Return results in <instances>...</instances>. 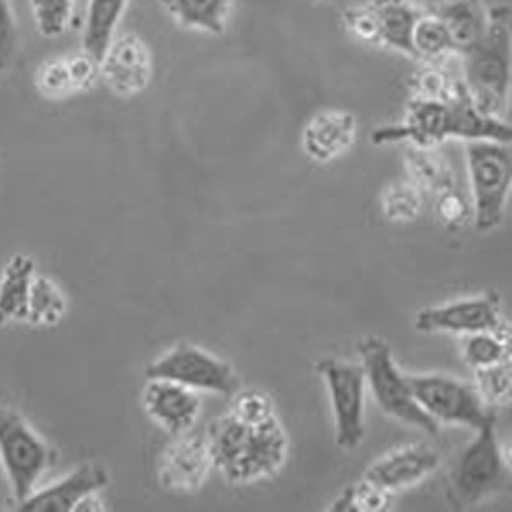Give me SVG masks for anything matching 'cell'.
Listing matches in <instances>:
<instances>
[{
    "instance_id": "11",
    "label": "cell",
    "mask_w": 512,
    "mask_h": 512,
    "mask_svg": "<svg viewBox=\"0 0 512 512\" xmlns=\"http://www.w3.org/2000/svg\"><path fill=\"white\" fill-rule=\"evenodd\" d=\"M420 13L412 0H371L347 9L343 21L357 39L414 58L412 29Z\"/></svg>"
},
{
    "instance_id": "14",
    "label": "cell",
    "mask_w": 512,
    "mask_h": 512,
    "mask_svg": "<svg viewBox=\"0 0 512 512\" xmlns=\"http://www.w3.org/2000/svg\"><path fill=\"white\" fill-rule=\"evenodd\" d=\"M146 412L173 437L185 435L199 418L201 398L195 390L168 379H148L144 388Z\"/></svg>"
},
{
    "instance_id": "18",
    "label": "cell",
    "mask_w": 512,
    "mask_h": 512,
    "mask_svg": "<svg viewBox=\"0 0 512 512\" xmlns=\"http://www.w3.org/2000/svg\"><path fill=\"white\" fill-rule=\"evenodd\" d=\"M357 140V117L347 111H322L304 127L302 146L308 158L326 164L351 150Z\"/></svg>"
},
{
    "instance_id": "16",
    "label": "cell",
    "mask_w": 512,
    "mask_h": 512,
    "mask_svg": "<svg viewBox=\"0 0 512 512\" xmlns=\"http://www.w3.org/2000/svg\"><path fill=\"white\" fill-rule=\"evenodd\" d=\"M439 463V451H435L429 445L404 447L375 461L365 472L363 480L392 494L396 490H402L424 480L426 476H431L439 467Z\"/></svg>"
},
{
    "instance_id": "20",
    "label": "cell",
    "mask_w": 512,
    "mask_h": 512,
    "mask_svg": "<svg viewBox=\"0 0 512 512\" xmlns=\"http://www.w3.org/2000/svg\"><path fill=\"white\" fill-rule=\"evenodd\" d=\"M35 265L27 254H13L0 277V326L27 322Z\"/></svg>"
},
{
    "instance_id": "17",
    "label": "cell",
    "mask_w": 512,
    "mask_h": 512,
    "mask_svg": "<svg viewBox=\"0 0 512 512\" xmlns=\"http://www.w3.org/2000/svg\"><path fill=\"white\" fill-rule=\"evenodd\" d=\"M211 467V455L205 437L179 435L160 457V482L173 492L197 490Z\"/></svg>"
},
{
    "instance_id": "36",
    "label": "cell",
    "mask_w": 512,
    "mask_h": 512,
    "mask_svg": "<svg viewBox=\"0 0 512 512\" xmlns=\"http://www.w3.org/2000/svg\"><path fill=\"white\" fill-rule=\"evenodd\" d=\"M308 3H310V5H316V3H322V0H308Z\"/></svg>"
},
{
    "instance_id": "32",
    "label": "cell",
    "mask_w": 512,
    "mask_h": 512,
    "mask_svg": "<svg viewBox=\"0 0 512 512\" xmlns=\"http://www.w3.org/2000/svg\"><path fill=\"white\" fill-rule=\"evenodd\" d=\"M17 44L19 31L11 3L9 0H0V72H5L11 66L17 54Z\"/></svg>"
},
{
    "instance_id": "9",
    "label": "cell",
    "mask_w": 512,
    "mask_h": 512,
    "mask_svg": "<svg viewBox=\"0 0 512 512\" xmlns=\"http://www.w3.org/2000/svg\"><path fill=\"white\" fill-rule=\"evenodd\" d=\"M326 383L334 414V441L340 449H357L365 437L367 381L361 363L326 357L316 363Z\"/></svg>"
},
{
    "instance_id": "15",
    "label": "cell",
    "mask_w": 512,
    "mask_h": 512,
    "mask_svg": "<svg viewBox=\"0 0 512 512\" xmlns=\"http://www.w3.org/2000/svg\"><path fill=\"white\" fill-rule=\"evenodd\" d=\"M109 486V476L97 463L76 467L64 480L33 492L19 504L23 512H72L91 494H99Z\"/></svg>"
},
{
    "instance_id": "29",
    "label": "cell",
    "mask_w": 512,
    "mask_h": 512,
    "mask_svg": "<svg viewBox=\"0 0 512 512\" xmlns=\"http://www.w3.org/2000/svg\"><path fill=\"white\" fill-rule=\"evenodd\" d=\"M420 195L416 187L408 183H398L388 189L383 195V211H386V218L392 222H410L418 216L420 211Z\"/></svg>"
},
{
    "instance_id": "6",
    "label": "cell",
    "mask_w": 512,
    "mask_h": 512,
    "mask_svg": "<svg viewBox=\"0 0 512 512\" xmlns=\"http://www.w3.org/2000/svg\"><path fill=\"white\" fill-rule=\"evenodd\" d=\"M465 158L472 187L474 224L480 232H490L502 224L510 195V144L472 140L465 144Z\"/></svg>"
},
{
    "instance_id": "26",
    "label": "cell",
    "mask_w": 512,
    "mask_h": 512,
    "mask_svg": "<svg viewBox=\"0 0 512 512\" xmlns=\"http://www.w3.org/2000/svg\"><path fill=\"white\" fill-rule=\"evenodd\" d=\"M474 386L486 406L492 410L506 406L510 402V388H512V379H510V359L496 363L492 367L476 369V381Z\"/></svg>"
},
{
    "instance_id": "33",
    "label": "cell",
    "mask_w": 512,
    "mask_h": 512,
    "mask_svg": "<svg viewBox=\"0 0 512 512\" xmlns=\"http://www.w3.org/2000/svg\"><path fill=\"white\" fill-rule=\"evenodd\" d=\"M437 211L441 213V218L447 226H457L467 216V209H465L463 201L453 193H445V197L439 199V209Z\"/></svg>"
},
{
    "instance_id": "31",
    "label": "cell",
    "mask_w": 512,
    "mask_h": 512,
    "mask_svg": "<svg viewBox=\"0 0 512 512\" xmlns=\"http://www.w3.org/2000/svg\"><path fill=\"white\" fill-rule=\"evenodd\" d=\"M37 89L52 99H60L74 93L68 60H54L41 66L37 74Z\"/></svg>"
},
{
    "instance_id": "12",
    "label": "cell",
    "mask_w": 512,
    "mask_h": 512,
    "mask_svg": "<svg viewBox=\"0 0 512 512\" xmlns=\"http://www.w3.org/2000/svg\"><path fill=\"white\" fill-rule=\"evenodd\" d=\"M414 328L426 334L443 332L459 336L476 332H510L502 320L500 297L496 291L420 310L414 318Z\"/></svg>"
},
{
    "instance_id": "5",
    "label": "cell",
    "mask_w": 512,
    "mask_h": 512,
    "mask_svg": "<svg viewBox=\"0 0 512 512\" xmlns=\"http://www.w3.org/2000/svg\"><path fill=\"white\" fill-rule=\"evenodd\" d=\"M361 367L365 371L367 390L373 394L379 408L392 418L414 426L429 435L439 433V422L426 414L410 388L408 375H404L394 359V353L386 340L379 336H367L359 343Z\"/></svg>"
},
{
    "instance_id": "28",
    "label": "cell",
    "mask_w": 512,
    "mask_h": 512,
    "mask_svg": "<svg viewBox=\"0 0 512 512\" xmlns=\"http://www.w3.org/2000/svg\"><path fill=\"white\" fill-rule=\"evenodd\" d=\"M390 508V492L381 490L369 482H361L357 486L347 488L340 494L330 510H363V512H375V510H388Z\"/></svg>"
},
{
    "instance_id": "19",
    "label": "cell",
    "mask_w": 512,
    "mask_h": 512,
    "mask_svg": "<svg viewBox=\"0 0 512 512\" xmlns=\"http://www.w3.org/2000/svg\"><path fill=\"white\" fill-rule=\"evenodd\" d=\"M130 0H87L78 21L82 25V50L97 62L103 60L115 39L117 25Z\"/></svg>"
},
{
    "instance_id": "1",
    "label": "cell",
    "mask_w": 512,
    "mask_h": 512,
    "mask_svg": "<svg viewBox=\"0 0 512 512\" xmlns=\"http://www.w3.org/2000/svg\"><path fill=\"white\" fill-rule=\"evenodd\" d=\"M449 138L510 144L512 127L502 117L482 113L469 99L459 78L447 97H414L402 123L379 127L371 136L373 144L408 142L418 150L437 148Z\"/></svg>"
},
{
    "instance_id": "25",
    "label": "cell",
    "mask_w": 512,
    "mask_h": 512,
    "mask_svg": "<svg viewBox=\"0 0 512 512\" xmlns=\"http://www.w3.org/2000/svg\"><path fill=\"white\" fill-rule=\"evenodd\" d=\"M66 314V300L58 285L46 277H35L29 295L27 322L33 326L52 328L62 322Z\"/></svg>"
},
{
    "instance_id": "27",
    "label": "cell",
    "mask_w": 512,
    "mask_h": 512,
    "mask_svg": "<svg viewBox=\"0 0 512 512\" xmlns=\"http://www.w3.org/2000/svg\"><path fill=\"white\" fill-rule=\"evenodd\" d=\"M31 11L39 33L44 37H58L66 27L74 25V0H31Z\"/></svg>"
},
{
    "instance_id": "23",
    "label": "cell",
    "mask_w": 512,
    "mask_h": 512,
    "mask_svg": "<svg viewBox=\"0 0 512 512\" xmlns=\"http://www.w3.org/2000/svg\"><path fill=\"white\" fill-rule=\"evenodd\" d=\"M412 52L416 60L435 62L455 52L453 37L443 19L433 11H422L412 29Z\"/></svg>"
},
{
    "instance_id": "24",
    "label": "cell",
    "mask_w": 512,
    "mask_h": 512,
    "mask_svg": "<svg viewBox=\"0 0 512 512\" xmlns=\"http://www.w3.org/2000/svg\"><path fill=\"white\" fill-rule=\"evenodd\" d=\"M461 355L465 363L476 369L492 367L510 359V332H476L463 338Z\"/></svg>"
},
{
    "instance_id": "30",
    "label": "cell",
    "mask_w": 512,
    "mask_h": 512,
    "mask_svg": "<svg viewBox=\"0 0 512 512\" xmlns=\"http://www.w3.org/2000/svg\"><path fill=\"white\" fill-rule=\"evenodd\" d=\"M232 414L236 418H240L242 422H246V424H263V422H269V420L277 418L273 400L265 392H256V390H248V392L238 394L234 398Z\"/></svg>"
},
{
    "instance_id": "34",
    "label": "cell",
    "mask_w": 512,
    "mask_h": 512,
    "mask_svg": "<svg viewBox=\"0 0 512 512\" xmlns=\"http://www.w3.org/2000/svg\"><path fill=\"white\" fill-rule=\"evenodd\" d=\"M412 3L422 11H439L443 5L449 3V0H412Z\"/></svg>"
},
{
    "instance_id": "8",
    "label": "cell",
    "mask_w": 512,
    "mask_h": 512,
    "mask_svg": "<svg viewBox=\"0 0 512 512\" xmlns=\"http://www.w3.org/2000/svg\"><path fill=\"white\" fill-rule=\"evenodd\" d=\"M408 381L418 406L439 424H463L480 431L496 418V412L486 406L474 383L441 373L410 375Z\"/></svg>"
},
{
    "instance_id": "35",
    "label": "cell",
    "mask_w": 512,
    "mask_h": 512,
    "mask_svg": "<svg viewBox=\"0 0 512 512\" xmlns=\"http://www.w3.org/2000/svg\"><path fill=\"white\" fill-rule=\"evenodd\" d=\"M76 3V11H74V27H78V21H80V15H82V9H84V3L87 0H74Z\"/></svg>"
},
{
    "instance_id": "2",
    "label": "cell",
    "mask_w": 512,
    "mask_h": 512,
    "mask_svg": "<svg viewBox=\"0 0 512 512\" xmlns=\"http://www.w3.org/2000/svg\"><path fill=\"white\" fill-rule=\"evenodd\" d=\"M205 441L211 465L238 484L275 474L287 457V437L279 418L246 424L230 412L209 424Z\"/></svg>"
},
{
    "instance_id": "13",
    "label": "cell",
    "mask_w": 512,
    "mask_h": 512,
    "mask_svg": "<svg viewBox=\"0 0 512 512\" xmlns=\"http://www.w3.org/2000/svg\"><path fill=\"white\" fill-rule=\"evenodd\" d=\"M99 74L107 87L121 97L142 93L152 78V54L146 41L136 33L115 35L99 62Z\"/></svg>"
},
{
    "instance_id": "7",
    "label": "cell",
    "mask_w": 512,
    "mask_h": 512,
    "mask_svg": "<svg viewBox=\"0 0 512 512\" xmlns=\"http://www.w3.org/2000/svg\"><path fill=\"white\" fill-rule=\"evenodd\" d=\"M56 461V449L41 439L15 408L0 404V463L17 504L33 494L39 478Z\"/></svg>"
},
{
    "instance_id": "3",
    "label": "cell",
    "mask_w": 512,
    "mask_h": 512,
    "mask_svg": "<svg viewBox=\"0 0 512 512\" xmlns=\"http://www.w3.org/2000/svg\"><path fill=\"white\" fill-rule=\"evenodd\" d=\"M463 87L474 105L492 117H502L510 93V9H490L486 33L459 52Z\"/></svg>"
},
{
    "instance_id": "10",
    "label": "cell",
    "mask_w": 512,
    "mask_h": 512,
    "mask_svg": "<svg viewBox=\"0 0 512 512\" xmlns=\"http://www.w3.org/2000/svg\"><path fill=\"white\" fill-rule=\"evenodd\" d=\"M148 379H168L195 392H213L220 396L238 394V377L234 369L209 351L181 343L156 359L146 369Z\"/></svg>"
},
{
    "instance_id": "22",
    "label": "cell",
    "mask_w": 512,
    "mask_h": 512,
    "mask_svg": "<svg viewBox=\"0 0 512 512\" xmlns=\"http://www.w3.org/2000/svg\"><path fill=\"white\" fill-rule=\"evenodd\" d=\"M433 13H437L447 25L457 54L476 44L490 23V9L482 5V0H449L447 5Z\"/></svg>"
},
{
    "instance_id": "21",
    "label": "cell",
    "mask_w": 512,
    "mask_h": 512,
    "mask_svg": "<svg viewBox=\"0 0 512 512\" xmlns=\"http://www.w3.org/2000/svg\"><path fill=\"white\" fill-rule=\"evenodd\" d=\"M164 11L181 27L222 35L228 27L232 0H160Z\"/></svg>"
},
{
    "instance_id": "4",
    "label": "cell",
    "mask_w": 512,
    "mask_h": 512,
    "mask_svg": "<svg viewBox=\"0 0 512 512\" xmlns=\"http://www.w3.org/2000/svg\"><path fill=\"white\" fill-rule=\"evenodd\" d=\"M476 433L478 437L461 451L447 478V500L455 510L510 488V467L500 447L496 418Z\"/></svg>"
}]
</instances>
